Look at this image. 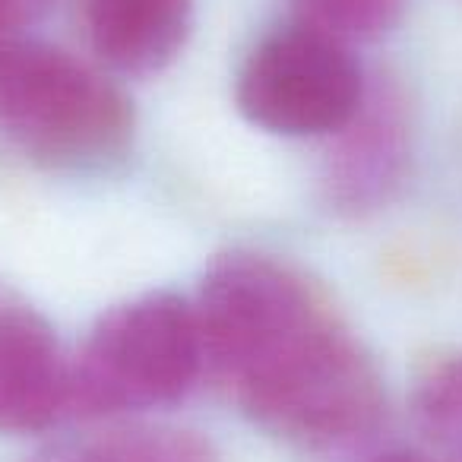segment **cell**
Listing matches in <instances>:
<instances>
[{"label": "cell", "instance_id": "6da1fadb", "mask_svg": "<svg viewBox=\"0 0 462 462\" xmlns=\"http://www.w3.org/2000/svg\"><path fill=\"white\" fill-rule=\"evenodd\" d=\"M193 314L203 374L266 434L339 449L377 430V365L301 270L266 254H225L206 270Z\"/></svg>", "mask_w": 462, "mask_h": 462}, {"label": "cell", "instance_id": "7a4b0ae2", "mask_svg": "<svg viewBox=\"0 0 462 462\" xmlns=\"http://www.w3.org/2000/svg\"><path fill=\"white\" fill-rule=\"evenodd\" d=\"M134 105L105 73L48 42L0 39V134L67 171L108 168L134 143Z\"/></svg>", "mask_w": 462, "mask_h": 462}, {"label": "cell", "instance_id": "3957f363", "mask_svg": "<svg viewBox=\"0 0 462 462\" xmlns=\"http://www.w3.org/2000/svg\"><path fill=\"white\" fill-rule=\"evenodd\" d=\"M203 377L193 301L149 291L102 314L70 358V415L111 418L171 405Z\"/></svg>", "mask_w": 462, "mask_h": 462}, {"label": "cell", "instance_id": "277c9868", "mask_svg": "<svg viewBox=\"0 0 462 462\" xmlns=\"http://www.w3.org/2000/svg\"><path fill=\"white\" fill-rule=\"evenodd\" d=\"M367 77L352 48L301 26L266 35L245 58L235 102L247 124L273 136H333L361 108Z\"/></svg>", "mask_w": 462, "mask_h": 462}, {"label": "cell", "instance_id": "5b68a950", "mask_svg": "<svg viewBox=\"0 0 462 462\" xmlns=\"http://www.w3.org/2000/svg\"><path fill=\"white\" fill-rule=\"evenodd\" d=\"M323 197L342 216H367L390 203L405 184L411 162V121L393 83H367L355 117L327 136Z\"/></svg>", "mask_w": 462, "mask_h": 462}, {"label": "cell", "instance_id": "8992f818", "mask_svg": "<svg viewBox=\"0 0 462 462\" xmlns=\"http://www.w3.org/2000/svg\"><path fill=\"white\" fill-rule=\"evenodd\" d=\"M70 415V358L29 304L0 289V434H39Z\"/></svg>", "mask_w": 462, "mask_h": 462}, {"label": "cell", "instance_id": "52a82bcc", "mask_svg": "<svg viewBox=\"0 0 462 462\" xmlns=\"http://www.w3.org/2000/svg\"><path fill=\"white\" fill-rule=\"evenodd\" d=\"M193 29V0H86V32L102 64L124 77H152L180 58Z\"/></svg>", "mask_w": 462, "mask_h": 462}, {"label": "cell", "instance_id": "ba28073f", "mask_svg": "<svg viewBox=\"0 0 462 462\" xmlns=\"http://www.w3.org/2000/svg\"><path fill=\"white\" fill-rule=\"evenodd\" d=\"M295 26L346 48L380 42L399 26L405 0H289Z\"/></svg>", "mask_w": 462, "mask_h": 462}, {"label": "cell", "instance_id": "9c48e42d", "mask_svg": "<svg viewBox=\"0 0 462 462\" xmlns=\"http://www.w3.org/2000/svg\"><path fill=\"white\" fill-rule=\"evenodd\" d=\"M411 415L437 449L462 459V352L437 361L418 377Z\"/></svg>", "mask_w": 462, "mask_h": 462}, {"label": "cell", "instance_id": "30bf717a", "mask_svg": "<svg viewBox=\"0 0 462 462\" xmlns=\"http://www.w3.org/2000/svg\"><path fill=\"white\" fill-rule=\"evenodd\" d=\"M105 462H218L199 430L171 424H134L98 437Z\"/></svg>", "mask_w": 462, "mask_h": 462}, {"label": "cell", "instance_id": "8fae6325", "mask_svg": "<svg viewBox=\"0 0 462 462\" xmlns=\"http://www.w3.org/2000/svg\"><path fill=\"white\" fill-rule=\"evenodd\" d=\"M51 0H0V39H14L23 35V29L32 26Z\"/></svg>", "mask_w": 462, "mask_h": 462}, {"label": "cell", "instance_id": "7c38bea8", "mask_svg": "<svg viewBox=\"0 0 462 462\" xmlns=\"http://www.w3.org/2000/svg\"><path fill=\"white\" fill-rule=\"evenodd\" d=\"M29 462H105V453L96 437V440L77 443V447H54V449H48V453H39Z\"/></svg>", "mask_w": 462, "mask_h": 462}, {"label": "cell", "instance_id": "4fadbf2b", "mask_svg": "<svg viewBox=\"0 0 462 462\" xmlns=\"http://www.w3.org/2000/svg\"><path fill=\"white\" fill-rule=\"evenodd\" d=\"M374 462H434L428 456H418V453H409V449H390V453L377 456Z\"/></svg>", "mask_w": 462, "mask_h": 462}]
</instances>
